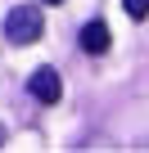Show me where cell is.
I'll return each mask as SVG.
<instances>
[{
    "instance_id": "cell-6",
    "label": "cell",
    "mask_w": 149,
    "mask_h": 153,
    "mask_svg": "<svg viewBox=\"0 0 149 153\" xmlns=\"http://www.w3.org/2000/svg\"><path fill=\"white\" fill-rule=\"evenodd\" d=\"M45 5H63V0H45Z\"/></svg>"
},
{
    "instance_id": "cell-2",
    "label": "cell",
    "mask_w": 149,
    "mask_h": 153,
    "mask_svg": "<svg viewBox=\"0 0 149 153\" xmlns=\"http://www.w3.org/2000/svg\"><path fill=\"white\" fill-rule=\"evenodd\" d=\"M27 95L41 99V104H59V95H63L59 72H54V68H36V72L27 76Z\"/></svg>"
},
{
    "instance_id": "cell-4",
    "label": "cell",
    "mask_w": 149,
    "mask_h": 153,
    "mask_svg": "<svg viewBox=\"0 0 149 153\" xmlns=\"http://www.w3.org/2000/svg\"><path fill=\"white\" fill-rule=\"evenodd\" d=\"M122 9L131 18H149V0H122Z\"/></svg>"
},
{
    "instance_id": "cell-5",
    "label": "cell",
    "mask_w": 149,
    "mask_h": 153,
    "mask_svg": "<svg viewBox=\"0 0 149 153\" xmlns=\"http://www.w3.org/2000/svg\"><path fill=\"white\" fill-rule=\"evenodd\" d=\"M0 144H5V126H0Z\"/></svg>"
},
{
    "instance_id": "cell-1",
    "label": "cell",
    "mask_w": 149,
    "mask_h": 153,
    "mask_svg": "<svg viewBox=\"0 0 149 153\" xmlns=\"http://www.w3.org/2000/svg\"><path fill=\"white\" fill-rule=\"evenodd\" d=\"M41 32H45V18H41L36 5H14L9 9V18H5V41L9 45H32V41H41Z\"/></svg>"
},
{
    "instance_id": "cell-3",
    "label": "cell",
    "mask_w": 149,
    "mask_h": 153,
    "mask_svg": "<svg viewBox=\"0 0 149 153\" xmlns=\"http://www.w3.org/2000/svg\"><path fill=\"white\" fill-rule=\"evenodd\" d=\"M77 41H82V50H86V54H104L113 36H109V23H100V18H91V23L82 27V36H77Z\"/></svg>"
}]
</instances>
